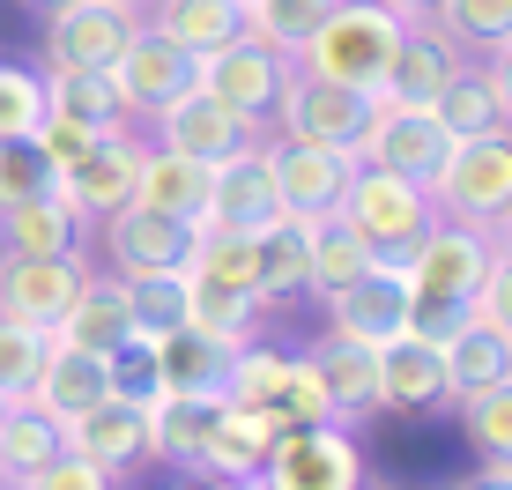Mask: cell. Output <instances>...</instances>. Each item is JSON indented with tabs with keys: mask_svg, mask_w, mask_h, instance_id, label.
<instances>
[{
	"mask_svg": "<svg viewBox=\"0 0 512 490\" xmlns=\"http://www.w3.org/2000/svg\"><path fill=\"white\" fill-rule=\"evenodd\" d=\"M401 30H409V23H401L394 8H379V0H342V8H334L320 30L297 45L290 67H305V75H327V82H357V90L379 97V75H386V60H394Z\"/></svg>",
	"mask_w": 512,
	"mask_h": 490,
	"instance_id": "6da1fadb",
	"label": "cell"
},
{
	"mask_svg": "<svg viewBox=\"0 0 512 490\" xmlns=\"http://www.w3.org/2000/svg\"><path fill=\"white\" fill-rule=\"evenodd\" d=\"M141 30V0H60L45 8V75H104V67L127 52V38Z\"/></svg>",
	"mask_w": 512,
	"mask_h": 490,
	"instance_id": "7a4b0ae2",
	"label": "cell"
},
{
	"mask_svg": "<svg viewBox=\"0 0 512 490\" xmlns=\"http://www.w3.org/2000/svg\"><path fill=\"white\" fill-rule=\"evenodd\" d=\"M372 90H357V82H327V75H305V67H290V82H282L275 97V127L282 142H320V149H349L357 156L364 127H372Z\"/></svg>",
	"mask_w": 512,
	"mask_h": 490,
	"instance_id": "3957f363",
	"label": "cell"
},
{
	"mask_svg": "<svg viewBox=\"0 0 512 490\" xmlns=\"http://www.w3.org/2000/svg\"><path fill=\"white\" fill-rule=\"evenodd\" d=\"M490 260H498V245H490L483 223L431 216V223H423V238L394 260V268L409 275V290H416V297H461V305H475V290H483Z\"/></svg>",
	"mask_w": 512,
	"mask_h": 490,
	"instance_id": "277c9868",
	"label": "cell"
},
{
	"mask_svg": "<svg viewBox=\"0 0 512 490\" xmlns=\"http://www.w3.org/2000/svg\"><path fill=\"white\" fill-rule=\"evenodd\" d=\"M282 82H290V52H275L268 38H253V30H238L231 45H216V52L193 60V90H208L223 112L253 119V127H268V119H275Z\"/></svg>",
	"mask_w": 512,
	"mask_h": 490,
	"instance_id": "5b68a950",
	"label": "cell"
},
{
	"mask_svg": "<svg viewBox=\"0 0 512 490\" xmlns=\"http://www.w3.org/2000/svg\"><path fill=\"white\" fill-rule=\"evenodd\" d=\"M446 156H453V134L438 127L431 104H394V97L372 104V127H364V142H357V164L394 171V179H409V186L431 194L438 171H446Z\"/></svg>",
	"mask_w": 512,
	"mask_h": 490,
	"instance_id": "8992f818",
	"label": "cell"
},
{
	"mask_svg": "<svg viewBox=\"0 0 512 490\" xmlns=\"http://www.w3.org/2000/svg\"><path fill=\"white\" fill-rule=\"evenodd\" d=\"M431 208L490 231V223L512 208V127H490V134H475V142H453L446 171H438V186H431Z\"/></svg>",
	"mask_w": 512,
	"mask_h": 490,
	"instance_id": "52a82bcc",
	"label": "cell"
},
{
	"mask_svg": "<svg viewBox=\"0 0 512 490\" xmlns=\"http://www.w3.org/2000/svg\"><path fill=\"white\" fill-rule=\"evenodd\" d=\"M364 483V461H357V439L349 424H282L275 446H268V468H260V490H357Z\"/></svg>",
	"mask_w": 512,
	"mask_h": 490,
	"instance_id": "ba28073f",
	"label": "cell"
},
{
	"mask_svg": "<svg viewBox=\"0 0 512 490\" xmlns=\"http://www.w3.org/2000/svg\"><path fill=\"white\" fill-rule=\"evenodd\" d=\"M342 216L357 223V238L372 245V260H401V253L423 238V223H431L438 208H431L423 186L394 179V171L357 164V179H349V194H342Z\"/></svg>",
	"mask_w": 512,
	"mask_h": 490,
	"instance_id": "9c48e42d",
	"label": "cell"
},
{
	"mask_svg": "<svg viewBox=\"0 0 512 490\" xmlns=\"http://www.w3.org/2000/svg\"><path fill=\"white\" fill-rule=\"evenodd\" d=\"M282 216V194H275V149L268 142H245L238 156L208 164V201H201V231H268Z\"/></svg>",
	"mask_w": 512,
	"mask_h": 490,
	"instance_id": "30bf717a",
	"label": "cell"
},
{
	"mask_svg": "<svg viewBox=\"0 0 512 490\" xmlns=\"http://www.w3.org/2000/svg\"><path fill=\"white\" fill-rule=\"evenodd\" d=\"M193 245H201V223L193 216H164V208H141V201L104 216V260H112V275L193 268Z\"/></svg>",
	"mask_w": 512,
	"mask_h": 490,
	"instance_id": "8fae6325",
	"label": "cell"
},
{
	"mask_svg": "<svg viewBox=\"0 0 512 490\" xmlns=\"http://www.w3.org/2000/svg\"><path fill=\"white\" fill-rule=\"evenodd\" d=\"M320 305H327V335L379 349V342H394L401 327H409V275H401L394 260H372L357 283H342L334 297H320Z\"/></svg>",
	"mask_w": 512,
	"mask_h": 490,
	"instance_id": "7c38bea8",
	"label": "cell"
},
{
	"mask_svg": "<svg viewBox=\"0 0 512 490\" xmlns=\"http://www.w3.org/2000/svg\"><path fill=\"white\" fill-rule=\"evenodd\" d=\"M90 260L82 253H52V260H23L0 253V320H30V327H60L75 305Z\"/></svg>",
	"mask_w": 512,
	"mask_h": 490,
	"instance_id": "4fadbf2b",
	"label": "cell"
},
{
	"mask_svg": "<svg viewBox=\"0 0 512 490\" xmlns=\"http://www.w3.org/2000/svg\"><path fill=\"white\" fill-rule=\"evenodd\" d=\"M104 75H112V90H119V104H127V119H134V112H164L171 97L193 90V52L171 45L164 30L141 23L134 38H127V52H119Z\"/></svg>",
	"mask_w": 512,
	"mask_h": 490,
	"instance_id": "5bb4252c",
	"label": "cell"
},
{
	"mask_svg": "<svg viewBox=\"0 0 512 490\" xmlns=\"http://www.w3.org/2000/svg\"><path fill=\"white\" fill-rule=\"evenodd\" d=\"M357 179V156L349 149H320V142H275V194H282V216L290 223H312V216H334Z\"/></svg>",
	"mask_w": 512,
	"mask_h": 490,
	"instance_id": "9a60e30c",
	"label": "cell"
},
{
	"mask_svg": "<svg viewBox=\"0 0 512 490\" xmlns=\"http://www.w3.org/2000/svg\"><path fill=\"white\" fill-rule=\"evenodd\" d=\"M149 119H156V149H179V156H193V164H223V156H238L245 142H260V134H268V127H253V119L223 112L208 90L171 97L164 112H149Z\"/></svg>",
	"mask_w": 512,
	"mask_h": 490,
	"instance_id": "2e32d148",
	"label": "cell"
},
{
	"mask_svg": "<svg viewBox=\"0 0 512 490\" xmlns=\"http://www.w3.org/2000/svg\"><path fill=\"white\" fill-rule=\"evenodd\" d=\"M67 446H75L82 461L112 468V476L156 461L149 453V394H104L97 409H82L75 424H67Z\"/></svg>",
	"mask_w": 512,
	"mask_h": 490,
	"instance_id": "e0dca14e",
	"label": "cell"
},
{
	"mask_svg": "<svg viewBox=\"0 0 512 490\" xmlns=\"http://www.w3.org/2000/svg\"><path fill=\"white\" fill-rule=\"evenodd\" d=\"M238 335H216V327H171L156 335V387L149 394H223L238 364Z\"/></svg>",
	"mask_w": 512,
	"mask_h": 490,
	"instance_id": "ac0fdd59",
	"label": "cell"
},
{
	"mask_svg": "<svg viewBox=\"0 0 512 490\" xmlns=\"http://www.w3.org/2000/svg\"><path fill=\"white\" fill-rule=\"evenodd\" d=\"M104 394H119V387H112V364H104L97 349H75V342L52 335V349H45V364H38V379H30L23 401H30V409H45L52 424L67 431L82 409H97Z\"/></svg>",
	"mask_w": 512,
	"mask_h": 490,
	"instance_id": "d6986e66",
	"label": "cell"
},
{
	"mask_svg": "<svg viewBox=\"0 0 512 490\" xmlns=\"http://www.w3.org/2000/svg\"><path fill=\"white\" fill-rule=\"evenodd\" d=\"M134 164H141V142H134V134H127V127L104 134V142L82 156V164L60 171V201L75 208L82 223H104L112 208L134 201Z\"/></svg>",
	"mask_w": 512,
	"mask_h": 490,
	"instance_id": "ffe728a7",
	"label": "cell"
},
{
	"mask_svg": "<svg viewBox=\"0 0 512 490\" xmlns=\"http://www.w3.org/2000/svg\"><path fill=\"white\" fill-rule=\"evenodd\" d=\"M275 431H282L275 416L238 409V401H216V416H208L201 446H193V468H201V476H231V483H260Z\"/></svg>",
	"mask_w": 512,
	"mask_h": 490,
	"instance_id": "44dd1931",
	"label": "cell"
},
{
	"mask_svg": "<svg viewBox=\"0 0 512 490\" xmlns=\"http://www.w3.org/2000/svg\"><path fill=\"white\" fill-rule=\"evenodd\" d=\"M461 67H468V52L453 45L438 23H409V30H401V45H394V60H386V75H379V97H394V104H438V90H446Z\"/></svg>",
	"mask_w": 512,
	"mask_h": 490,
	"instance_id": "7402d4cb",
	"label": "cell"
},
{
	"mask_svg": "<svg viewBox=\"0 0 512 490\" xmlns=\"http://www.w3.org/2000/svg\"><path fill=\"white\" fill-rule=\"evenodd\" d=\"M312 372H320V394H327L334 424L357 431V424H372V416L386 409V394H379V349L327 335L320 349H312Z\"/></svg>",
	"mask_w": 512,
	"mask_h": 490,
	"instance_id": "603a6c76",
	"label": "cell"
},
{
	"mask_svg": "<svg viewBox=\"0 0 512 490\" xmlns=\"http://www.w3.org/2000/svg\"><path fill=\"white\" fill-rule=\"evenodd\" d=\"M379 394H386V409H401V416H438V409H453L446 364H438V349L416 342V335L379 342Z\"/></svg>",
	"mask_w": 512,
	"mask_h": 490,
	"instance_id": "cb8c5ba5",
	"label": "cell"
},
{
	"mask_svg": "<svg viewBox=\"0 0 512 490\" xmlns=\"http://www.w3.org/2000/svg\"><path fill=\"white\" fill-rule=\"evenodd\" d=\"M245 8H253V0H141V23L164 30L171 45H186L193 60H201V52L231 45L245 30Z\"/></svg>",
	"mask_w": 512,
	"mask_h": 490,
	"instance_id": "d4e9b609",
	"label": "cell"
},
{
	"mask_svg": "<svg viewBox=\"0 0 512 490\" xmlns=\"http://www.w3.org/2000/svg\"><path fill=\"white\" fill-rule=\"evenodd\" d=\"M52 335L75 342V349H97V357H112V349L134 335V320H127V283H119V275H82L75 305H67V320L52 327Z\"/></svg>",
	"mask_w": 512,
	"mask_h": 490,
	"instance_id": "484cf974",
	"label": "cell"
},
{
	"mask_svg": "<svg viewBox=\"0 0 512 490\" xmlns=\"http://www.w3.org/2000/svg\"><path fill=\"white\" fill-rule=\"evenodd\" d=\"M364 268H372V245L357 238V223L342 208L305 223V297H334L342 283H357Z\"/></svg>",
	"mask_w": 512,
	"mask_h": 490,
	"instance_id": "4316f807",
	"label": "cell"
},
{
	"mask_svg": "<svg viewBox=\"0 0 512 490\" xmlns=\"http://www.w3.org/2000/svg\"><path fill=\"white\" fill-rule=\"evenodd\" d=\"M134 201H141V208H164V216H193V223H201L208 164H193V156H179V149H141V164H134Z\"/></svg>",
	"mask_w": 512,
	"mask_h": 490,
	"instance_id": "83f0119b",
	"label": "cell"
},
{
	"mask_svg": "<svg viewBox=\"0 0 512 490\" xmlns=\"http://www.w3.org/2000/svg\"><path fill=\"white\" fill-rule=\"evenodd\" d=\"M0 253H23V260H52V253H82V216L60 194L23 201L0 216Z\"/></svg>",
	"mask_w": 512,
	"mask_h": 490,
	"instance_id": "f1b7e54d",
	"label": "cell"
},
{
	"mask_svg": "<svg viewBox=\"0 0 512 490\" xmlns=\"http://www.w3.org/2000/svg\"><path fill=\"white\" fill-rule=\"evenodd\" d=\"M52 453H67V431L30 401H8V416H0V490H23Z\"/></svg>",
	"mask_w": 512,
	"mask_h": 490,
	"instance_id": "f546056e",
	"label": "cell"
},
{
	"mask_svg": "<svg viewBox=\"0 0 512 490\" xmlns=\"http://www.w3.org/2000/svg\"><path fill=\"white\" fill-rule=\"evenodd\" d=\"M438 364H446V394L461 401V394H483V387H498V379H512V342L498 335V327L468 320L461 335L438 349Z\"/></svg>",
	"mask_w": 512,
	"mask_h": 490,
	"instance_id": "4dcf8cb0",
	"label": "cell"
},
{
	"mask_svg": "<svg viewBox=\"0 0 512 490\" xmlns=\"http://www.w3.org/2000/svg\"><path fill=\"white\" fill-rule=\"evenodd\" d=\"M216 401L223 394H149V453H156V461L193 468V446H201Z\"/></svg>",
	"mask_w": 512,
	"mask_h": 490,
	"instance_id": "1f68e13d",
	"label": "cell"
},
{
	"mask_svg": "<svg viewBox=\"0 0 512 490\" xmlns=\"http://www.w3.org/2000/svg\"><path fill=\"white\" fill-rule=\"evenodd\" d=\"M253 260H260V305H290L305 297V223L275 216L268 231H253Z\"/></svg>",
	"mask_w": 512,
	"mask_h": 490,
	"instance_id": "d6a6232c",
	"label": "cell"
},
{
	"mask_svg": "<svg viewBox=\"0 0 512 490\" xmlns=\"http://www.w3.org/2000/svg\"><path fill=\"white\" fill-rule=\"evenodd\" d=\"M45 112L75 119V127H97V134L127 127V104H119L112 75H60V67H52V75H45Z\"/></svg>",
	"mask_w": 512,
	"mask_h": 490,
	"instance_id": "836d02e7",
	"label": "cell"
},
{
	"mask_svg": "<svg viewBox=\"0 0 512 490\" xmlns=\"http://www.w3.org/2000/svg\"><path fill=\"white\" fill-rule=\"evenodd\" d=\"M127 283V320L134 335H171V327H186V268H156V275H119Z\"/></svg>",
	"mask_w": 512,
	"mask_h": 490,
	"instance_id": "e575fe53",
	"label": "cell"
},
{
	"mask_svg": "<svg viewBox=\"0 0 512 490\" xmlns=\"http://www.w3.org/2000/svg\"><path fill=\"white\" fill-rule=\"evenodd\" d=\"M431 23L446 30L461 52H498V45H512V0H438L431 8Z\"/></svg>",
	"mask_w": 512,
	"mask_h": 490,
	"instance_id": "d590c367",
	"label": "cell"
},
{
	"mask_svg": "<svg viewBox=\"0 0 512 490\" xmlns=\"http://www.w3.org/2000/svg\"><path fill=\"white\" fill-rule=\"evenodd\" d=\"M438 127L453 134V142H475V134H490V127H505L498 119V97H490V75L483 67H461V75L446 82V90H438Z\"/></svg>",
	"mask_w": 512,
	"mask_h": 490,
	"instance_id": "8d00e7d4",
	"label": "cell"
},
{
	"mask_svg": "<svg viewBox=\"0 0 512 490\" xmlns=\"http://www.w3.org/2000/svg\"><path fill=\"white\" fill-rule=\"evenodd\" d=\"M453 409H461V439L475 446V461H512V379L461 394Z\"/></svg>",
	"mask_w": 512,
	"mask_h": 490,
	"instance_id": "74e56055",
	"label": "cell"
},
{
	"mask_svg": "<svg viewBox=\"0 0 512 490\" xmlns=\"http://www.w3.org/2000/svg\"><path fill=\"white\" fill-rule=\"evenodd\" d=\"M334 8H342V0H253V8H245V30H253V38H268L275 52H290V60H297V45H305Z\"/></svg>",
	"mask_w": 512,
	"mask_h": 490,
	"instance_id": "f35d334b",
	"label": "cell"
},
{
	"mask_svg": "<svg viewBox=\"0 0 512 490\" xmlns=\"http://www.w3.org/2000/svg\"><path fill=\"white\" fill-rule=\"evenodd\" d=\"M60 194V179H52V164L38 156V142L30 134H0V216L23 201H45Z\"/></svg>",
	"mask_w": 512,
	"mask_h": 490,
	"instance_id": "ab89813d",
	"label": "cell"
},
{
	"mask_svg": "<svg viewBox=\"0 0 512 490\" xmlns=\"http://www.w3.org/2000/svg\"><path fill=\"white\" fill-rule=\"evenodd\" d=\"M186 320H193V327H216V335L253 342L260 297H245V290H223V283H201V275H186Z\"/></svg>",
	"mask_w": 512,
	"mask_h": 490,
	"instance_id": "60d3db41",
	"label": "cell"
},
{
	"mask_svg": "<svg viewBox=\"0 0 512 490\" xmlns=\"http://www.w3.org/2000/svg\"><path fill=\"white\" fill-rule=\"evenodd\" d=\"M45 349H52V327L0 320V394H8V401H23V394H30V379H38Z\"/></svg>",
	"mask_w": 512,
	"mask_h": 490,
	"instance_id": "b9f144b4",
	"label": "cell"
},
{
	"mask_svg": "<svg viewBox=\"0 0 512 490\" xmlns=\"http://www.w3.org/2000/svg\"><path fill=\"white\" fill-rule=\"evenodd\" d=\"M38 119H45V75L0 60V134H38Z\"/></svg>",
	"mask_w": 512,
	"mask_h": 490,
	"instance_id": "7bdbcfd3",
	"label": "cell"
},
{
	"mask_svg": "<svg viewBox=\"0 0 512 490\" xmlns=\"http://www.w3.org/2000/svg\"><path fill=\"white\" fill-rule=\"evenodd\" d=\"M468 320H475V305H461V297H416V290H409V327H401V335H416V342L446 349Z\"/></svg>",
	"mask_w": 512,
	"mask_h": 490,
	"instance_id": "ee69618b",
	"label": "cell"
},
{
	"mask_svg": "<svg viewBox=\"0 0 512 490\" xmlns=\"http://www.w3.org/2000/svg\"><path fill=\"white\" fill-rule=\"evenodd\" d=\"M112 134H119V127H112ZM30 142H38V156L52 164V179H60V171H67V164H82V156H90V149L104 142V134H97V127H75V119H52V112H45Z\"/></svg>",
	"mask_w": 512,
	"mask_h": 490,
	"instance_id": "f6af8a7d",
	"label": "cell"
},
{
	"mask_svg": "<svg viewBox=\"0 0 512 490\" xmlns=\"http://www.w3.org/2000/svg\"><path fill=\"white\" fill-rule=\"evenodd\" d=\"M119 476H112V468H97V461H82V453L75 446H67V453H52V461L38 468V476H30L23 490H112Z\"/></svg>",
	"mask_w": 512,
	"mask_h": 490,
	"instance_id": "bcb514c9",
	"label": "cell"
},
{
	"mask_svg": "<svg viewBox=\"0 0 512 490\" xmlns=\"http://www.w3.org/2000/svg\"><path fill=\"white\" fill-rule=\"evenodd\" d=\"M475 320H483V327H498V335L512 342V253L490 260L483 290H475Z\"/></svg>",
	"mask_w": 512,
	"mask_h": 490,
	"instance_id": "7dc6e473",
	"label": "cell"
},
{
	"mask_svg": "<svg viewBox=\"0 0 512 490\" xmlns=\"http://www.w3.org/2000/svg\"><path fill=\"white\" fill-rule=\"evenodd\" d=\"M483 75H490V97H498V119L512 127V45L490 52V60H483Z\"/></svg>",
	"mask_w": 512,
	"mask_h": 490,
	"instance_id": "c3c4849f",
	"label": "cell"
},
{
	"mask_svg": "<svg viewBox=\"0 0 512 490\" xmlns=\"http://www.w3.org/2000/svg\"><path fill=\"white\" fill-rule=\"evenodd\" d=\"M453 490H512V461H483L468 483H453Z\"/></svg>",
	"mask_w": 512,
	"mask_h": 490,
	"instance_id": "681fc988",
	"label": "cell"
},
{
	"mask_svg": "<svg viewBox=\"0 0 512 490\" xmlns=\"http://www.w3.org/2000/svg\"><path fill=\"white\" fill-rule=\"evenodd\" d=\"M379 8H394L401 23H431V8H438V0H379Z\"/></svg>",
	"mask_w": 512,
	"mask_h": 490,
	"instance_id": "f907efd6",
	"label": "cell"
},
{
	"mask_svg": "<svg viewBox=\"0 0 512 490\" xmlns=\"http://www.w3.org/2000/svg\"><path fill=\"white\" fill-rule=\"evenodd\" d=\"M490 245H498V253H512V208H505L498 223H490Z\"/></svg>",
	"mask_w": 512,
	"mask_h": 490,
	"instance_id": "816d5d0a",
	"label": "cell"
},
{
	"mask_svg": "<svg viewBox=\"0 0 512 490\" xmlns=\"http://www.w3.org/2000/svg\"><path fill=\"white\" fill-rule=\"evenodd\" d=\"M201 490H260V483H231V476H208Z\"/></svg>",
	"mask_w": 512,
	"mask_h": 490,
	"instance_id": "f5cc1de1",
	"label": "cell"
},
{
	"mask_svg": "<svg viewBox=\"0 0 512 490\" xmlns=\"http://www.w3.org/2000/svg\"><path fill=\"white\" fill-rule=\"evenodd\" d=\"M23 8H38V15H45V8H60V0H23Z\"/></svg>",
	"mask_w": 512,
	"mask_h": 490,
	"instance_id": "db71d44e",
	"label": "cell"
},
{
	"mask_svg": "<svg viewBox=\"0 0 512 490\" xmlns=\"http://www.w3.org/2000/svg\"><path fill=\"white\" fill-rule=\"evenodd\" d=\"M357 490H394V483H357Z\"/></svg>",
	"mask_w": 512,
	"mask_h": 490,
	"instance_id": "11a10c76",
	"label": "cell"
},
{
	"mask_svg": "<svg viewBox=\"0 0 512 490\" xmlns=\"http://www.w3.org/2000/svg\"><path fill=\"white\" fill-rule=\"evenodd\" d=\"M0 416H8V394H0Z\"/></svg>",
	"mask_w": 512,
	"mask_h": 490,
	"instance_id": "9f6ffc18",
	"label": "cell"
}]
</instances>
